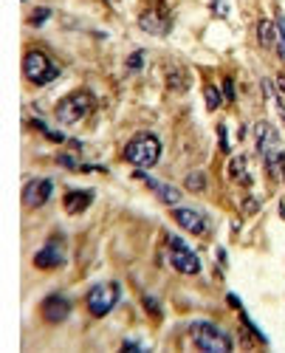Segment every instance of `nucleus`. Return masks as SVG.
I'll return each mask as SVG.
<instances>
[{
  "instance_id": "obj_1",
  "label": "nucleus",
  "mask_w": 285,
  "mask_h": 353,
  "mask_svg": "<svg viewBox=\"0 0 285 353\" xmlns=\"http://www.w3.org/2000/svg\"><path fill=\"white\" fill-rule=\"evenodd\" d=\"M124 159H127L133 167L147 170V167H152L158 159H161V141H158L152 133L133 136V139L127 141V147H124Z\"/></svg>"
},
{
  "instance_id": "obj_2",
  "label": "nucleus",
  "mask_w": 285,
  "mask_h": 353,
  "mask_svg": "<svg viewBox=\"0 0 285 353\" xmlns=\"http://www.w3.org/2000/svg\"><path fill=\"white\" fill-rule=\"evenodd\" d=\"M23 73H25V80L34 82V85H48V82H54L60 77V68L43 51H29L23 60Z\"/></svg>"
},
{
  "instance_id": "obj_3",
  "label": "nucleus",
  "mask_w": 285,
  "mask_h": 353,
  "mask_svg": "<svg viewBox=\"0 0 285 353\" xmlns=\"http://www.w3.org/2000/svg\"><path fill=\"white\" fill-rule=\"evenodd\" d=\"M192 339L200 350H209V353H229L231 350V339L212 322H195L192 325Z\"/></svg>"
},
{
  "instance_id": "obj_4",
  "label": "nucleus",
  "mask_w": 285,
  "mask_h": 353,
  "mask_svg": "<svg viewBox=\"0 0 285 353\" xmlns=\"http://www.w3.org/2000/svg\"><path fill=\"white\" fill-rule=\"evenodd\" d=\"M93 108V96L88 91H76L71 93V96H65L60 105H57L54 116H57V122L60 124H73L79 122L82 116H88V110Z\"/></svg>"
},
{
  "instance_id": "obj_5",
  "label": "nucleus",
  "mask_w": 285,
  "mask_h": 353,
  "mask_svg": "<svg viewBox=\"0 0 285 353\" xmlns=\"http://www.w3.org/2000/svg\"><path fill=\"white\" fill-rule=\"evenodd\" d=\"M119 302V286L116 283H99L88 291V311L93 317H105L110 314V308Z\"/></svg>"
},
{
  "instance_id": "obj_6",
  "label": "nucleus",
  "mask_w": 285,
  "mask_h": 353,
  "mask_svg": "<svg viewBox=\"0 0 285 353\" xmlns=\"http://www.w3.org/2000/svg\"><path fill=\"white\" fill-rule=\"evenodd\" d=\"M51 189H54V184H51L48 178H34V181H29L23 187V207L25 209L43 207V204L51 198Z\"/></svg>"
},
{
  "instance_id": "obj_7",
  "label": "nucleus",
  "mask_w": 285,
  "mask_h": 353,
  "mask_svg": "<svg viewBox=\"0 0 285 353\" xmlns=\"http://www.w3.org/2000/svg\"><path fill=\"white\" fill-rule=\"evenodd\" d=\"M172 218L178 220V226H184V229H187V232H192V235H206V232H209L206 218H203L200 212H195V209L175 207V209H172Z\"/></svg>"
},
{
  "instance_id": "obj_8",
  "label": "nucleus",
  "mask_w": 285,
  "mask_h": 353,
  "mask_svg": "<svg viewBox=\"0 0 285 353\" xmlns=\"http://www.w3.org/2000/svg\"><path fill=\"white\" fill-rule=\"evenodd\" d=\"M139 26L147 31V34H167V31H170V14H167L164 6L147 9V12L141 14Z\"/></svg>"
},
{
  "instance_id": "obj_9",
  "label": "nucleus",
  "mask_w": 285,
  "mask_h": 353,
  "mask_svg": "<svg viewBox=\"0 0 285 353\" xmlns=\"http://www.w3.org/2000/svg\"><path fill=\"white\" fill-rule=\"evenodd\" d=\"M62 263H65V255H62V249H60V238H51V243L34 255L37 268H57V266H62Z\"/></svg>"
},
{
  "instance_id": "obj_10",
  "label": "nucleus",
  "mask_w": 285,
  "mask_h": 353,
  "mask_svg": "<svg viewBox=\"0 0 285 353\" xmlns=\"http://www.w3.org/2000/svg\"><path fill=\"white\" fill-rule=\"evenodd\" d=\"M68 314H71V302H68L65 297H48L43 302V319H45V322H51V325L65 322Z\"/></svg>"
},
{
  "instance_id": "obj_11",
  "label": "nucleus",
  "mask_w": 285,
  "mask_h": 353,
  "mask_svg": "<svg viewBox=\"0 0 285 353\" xmlns=\"http://www.w3.org/2000/svg\"><path fill=\"white\" fill-rule=\"evenodd\" d=\"M91 204H93V192H91V189H71V192H65L62 207H65V212L79 215V212H85Z\"/></svg>"
},
{
  "instance_id": "obj_12",
  "label": "nucleus",
  "mask_w": 285,
  "mask_h": 353,
  "mask_svg": "<svg viewBox=\"0 0 285 353\" xmlns=\"http://www.w3.org/2000/svg\"><path fill=\"white\" fill-rule=\"evenodd\" d=\"M172 266H175L181 274H198L200 271V260L187 249V246H178V249H172Z\"/></svg>"
},
{
  "instance_id": "obj_13",
  "label": "nucleus",
  "mask_w": 285,
  "mask_h": 353,
  "mask_svg": "<svg viewBox=\"0 0 285 353\" xmlns=\"http://www.w3.org/2000/svg\"><path fill=\"white\" fill-rule=\"evenodd\" d=\"M136 178H141V181H147L152 189L158 192V198L164 204H172V207H178V201H181V192H178L175 187H170V184H161V181H156V178H147L144 172H136Z\"/></svg>"
},
{
  "instance_id": "obj_14",
  "label": "nucleus",
  "mask_w": 285,
  "mask_h": 353,
  "mask_svg": "<svg viewBox=\"0 0 285 353\" xmlns=\"http://www.w3.org/2000/svg\"><path fill=\"white\" fill-rule=\"evenodd\" d=\"M257 37H260V45L271 48V45L277 43V23H268V20H263V23L257 26Z\"/></svg>"
},
{
  "instance_id": "obj_15",
  "label": "nucleus",
  "mask_w": 285,
  "mask_h": 353,
  "mask_svg": "<svg viewBox=\"0 0 285 353\" xmlns=\"http://www.w3.org/2000/svg\"><path fill=\"white\" fill-rule=\"evenodd\" d=\"M184 187H187L189 192H200V189H206V175H203L200 170L189 172V175H187V181H184Z\"/></svg>"
},
{
  "instance_id": "obj_16",
  "label": "nucleus",
  "mask_w": 285,
  "mask_h": 353,
  "mask_svg": "<svg viewBox=\"0 0 285 353\" xmlns=\"http://www.w3.org/2000/svg\"><path fill=\"white\" fill-rule=\"evenodd\" d=\"M243 170H246V156H237V159H231V164H229V175L231 178H237V181H243Z\"/></svg>"
},
{
  "instance_id": "obj_17",
  "label": "nucleus",
  "mask_w": 285,
  "mask_h": 353,
  "mask_svg": "<svg viewBox=\"0 0 285 353\" xmlns=\"http://www.w3.org/2000/svg\"><path fill=\"white\" fill-rule=\"evenodd\" d=\"M203 93H206V108L209 110H218L220 108V91L215 85H206L203 88Z\"/></svg>"
},
{
  "instance_id": "obj_18",
  "label": "nucleus",
  "mask_w": 285,
  "mask_h": 353,
  "mask_svg": "<svg viewBox=\"0 0 285 353\" xmlns=\"http://www.w3.org/2000/svg\"><path fill=\"white\" fill-rule=\"evenodd\" d=\"M277 40H279V57L285 60V17L277 14Z\"/></svg>"
},
{
  "instance_id": "obj_19",
  "label": "nucleus",
  "mask_w": 285,
  "mask_h": 353,
  "mask_svg": "<svg viewBox=\"0 0 285 353\" xmlns=\"http://www.w3.org/2000/svg\"><path fill=\"white\" fill-rule=\"evenodd\" d=\"M141 62H144V51H136V54L127 57V68H130V71H139Z\"/></svg>"
},
{
  "instance_id": "obj_20",
  "label": "nucleus",
  "mask_w": 285,
  "mask_h": 353,
  "mask_svg": "<svg viewBox=\"0 0 285 353\" xmlns=\"http://www.w3.org/2000/svg\"><path fill=\"white\" fill-rule=\"evenodd\" d=\"M48 14H51L48 9H37V12L29 17V23H31V26H40V23H45V20H48Z\"/></svg>"
},
{
  "instance_id": "obj_21",
  "label": "nucleus",
  "mask_w": 285,
  "mask_h": 353,
  "mask_svg": "<svg viewBox=\"0 0 285 353\" xmlns=\"http://www.w3.org/2000/svg\"><path fill=\"white\" fill-rule=\"evenodd\" d=\"M218 139H220V147H223V153H229V133H226L223 124L218 128Z\"/></svg>"
},
{
  "instance_id": "obj_22",
  "label": "nucleus",
  "mask_w": 285,
  "mask_h": 353,
  "mask_svg": "<svg viewBox=\"0 0 285 353\" xmlns=\"http://www.w3.org/2000/svg\"><path fill=\"white\" fill-rule=\"evenodd\" d=\"M57 161H60L62 167H68V170H76V161H73V156H65V153H62V156H57Z\"/></svg>"
},
{
  "instance_id": "obj_23",
  "label": "nucleus",
  "mask_w": 285,
  "mask_h": 353,
  "mask_svg": "<svg viewBox=\"0 0 285 353\" xmlns=\"http://www.w3.org/2000/svg\"><path fill=\"white\" fill-rule=\"evenodd\" d=\"M223 93H226L229 102H235V82H231V80H223Z\"/></svg>"
},
{
  "instance_id": "obj_24",
  "label": "nucleus",
  "mask_w": 285,
  "mask_h": 353,
  "mask_svg": "<svg viewBox=\"0 0 285 353\" xmlns=\"http://www.w3.org/2000/svg\"><path fill=\"white\" fill-rule=\"evenodd\" d=\"M257 207H260V204H257V198H246V201H243V209H246L249 215H254Z\"/></svg>"
},
{
  "instance_id": "obj_25",
  "label": "nucleus",
  "mask_w": 285,
  "mask_h": 353,
  "mask_svg": "<svg viewBox=\"0 0 285 353\" xmlns=\"http://www.w3.org/2000/svg\"><path fill=\"white\" fill-rule=\"evenodd\" d=\"M144 308L150 311V314H156V317H158V314H161V311H158V302H156V299H152V297H144Z\"/></svg>"
},
{
  "instance_id": "obj_26",
  "label": "nucleus",
  "mask_w": 285,
  "mask_h": 353,
  "mask_svg": "<svg viewBox=\"0 0 285 353\" xmlns=\"http://www.w3.org/2000/svg\"><path fill=\"white\" fill-rule=\"evenodd\" d=\"M277 85H279V91L285 93V77H279V80H277Z\"/></svg>"
}]
</instances>
